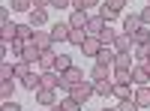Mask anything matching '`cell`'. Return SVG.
I'll return each mask as SVG.
<instances>
[{"label":"cell","instance_id":"cell-1","mask_svg":"<svg viewBox=\"0 0 150 111\" xmlns=\"http://www.w3.org/2000/svg\"><path fill=\"white\" fill-rule=\"evenodd\" d=\"M66 93L72 96L75 102H81V105H87V99H90V96H93L96 90H93V81H81V84H75V87H69Z\"/></svg>","mask_w":150,"mask_h":111},{"label":"cell","instance_id":"cell-2","mask_svg":"<svg viewBox=\"0 0 150 111\" xmlns=\"http://www.w3.org/2000/svg\"><path fill=\"white\" fill-rule=\"evenodd\" d=\"M60 78H63L60 90H69V87H75V84H81V81H84V72H81L78 66H69L66 72H60Z\"/></svg>","mask_w":150,"mask_h":111},{"label":"cell","instance_id":"cell-3","mask_svg":"<svg viewBox=\"0 0 150 111\" xmlns=\"http://www.w3.org/2000/svg\"><path fill=\"white\" fill-rule=\"evenodd\" d=\"M87 24H90V15H87V9H75V6H72L69 27H72V30H87Z\"/></svg>","mask_w":150,"mask_h":111},{"label":"cell","instance_id":"cell-4","mask_svg":"<svg viewBox=\"0 0 150 111\" xmlns=\"http://www.w3.org/2000/svg\"><path fill=\"white\" fill-rule=\"evenodd\" d=\"M69 36H72L69 21H57V24H51V39H54V42H69Z\"/></svg>","mask_w":150,"mask_h":111},{"label":"cell","instance_id":"cell-5","mask_svg":"<svg viewBox=\"0 0 150 111\" xmlns=\"http://www.w3.org/2000/svg\"><path fill=\"white\" fill-rule=\"evenodd\" d=\"M111 48H114L117 54H126V51H132V48H135V42H132V36H129V33H117Z\"/></svg>","mask_w":150,"mask_h":111},{"label":"cell","instance_id":"cell-6","mask_svg":"<svg viewBox=\"0 0 150 111\" xmlns=\"http://www.w3.org/2000/svg\"><path fill=\"white\" fill-rule=\"evenodd\" d=\"M144 27V21H141V12H132V15H126V18H123V30H126L129 36L132 33H138Z\"/></svg>","mask_w":150,"mask_h":111},{"label":"cell","instance_id":"cell-7","mask_svg":"<svg viewBox=\"0 0 150 111\" xmlns=\"http://www.w3.org/2000/svg\"><path fill=\"white\" fill-rule=\"evenodd\" d=\"M132 84H135V87H147V84H150V72H147L141 63L132 66Z\"/></svg>","mask_w":150,"mask_h":111},{"label":"cell","instance_id":"cell-8","mask_svg":"<svg viewBox=\"0 0 150 111\" xmlns=\"http://www.w3.org/2000/svg\"><path fill=\"white\" fill-rule=\"evenodd\" d=\"M102 42H99V36H87V39H84V45H81V51L87 54V57H96L99 51H102Z\"/></svg>","mask_w":150,"mask_h":111},{"label":"cell","instance_id":"cell-9","mask_svg":"<svg viewBox=\"0 0 150 111\" xmlns=\"http://www.w3.org/2000/svg\"><path fill=\"white\" fill-rule=\"evenodd\" d=\"M39 57H42V48L36 45V42H27L24 45V54L18 60H27V63H39Z\"/></svg>","mask_w":150,"mask_h":111},{"label":"cell","instance_id":"cell-10","mask_svg":"<svg viewBox=\"0 0 150 111\" xmlns=\"http://www.w3.org/2000/svg\"><path fill=\"white\" fill-rule=\"evenodd\" d=\"M36 102L51 108V105H57V93H54V90H48V87H39V90H36Z\"/></svg>","mask_w":150,"mask_h":111},{"label":"cell","instance_id":"cell-11","mask_svg":"<svg viewBox=\"0 0 150 111\" xmlns=\"http://www.w3.org/2000/svg\"><path fill=\"white\" fill-rule=\"evenodd\" d=\"M15 33H18V24L6 21V24H3V30H0V45H12V39H15Z\"/></svg>","mask_w":150,"mask_h":111},{"label":"cell","instance_id":"cell-12","mask_svg":"<svg viewBox=\"0 0 150 111\" xmlns=\"http://www.w3.org/2000/svg\"><path fill=\"white\" fill-rule=\"evenodd\" d=\"M60 84H63V78H60V72H42V87H48V90H57Z\"/></svg>","mask_w":150,"mask_h":111},{"label":"cell","instance_id":"cell-13","mask_svg":"<svg viewBox=\"0 0 150 111\" xmlns=\"http://www.w3.org/2000/svg\"><path fill=\"white\" fill-rule=\"evenodd\" d=\"M93 90H96V96H114V81H111V78L93 81Z\"/></svg>","mask_w":150,"mask_h":111},{"label":"cell","instance_id":"cell-14","mask_svg":"<svg viewBox=\"0 0 150 111\" xmlns=\"http://www.w3.org/2000/svg\"><path fill=\"white\" fill-rule=\"evenodd\" d=\"M114 57H117V51H114L111 45H105L102 51L96 54V63H102V66H114Z\"/></svg>","mask_w":150,"mask_h":111},{"label":"cell","instance_id":"cell-15","mask_svg":"<svg viewBox=\"0 0 150 111\" xmlns=\"http://www.w3.org/2000/svg\"><path fill=\"white\" fill-rule=\"evenodd\" d=\"M105 24H108V21H105L102 15H90V24H87V33H90V36H99V33L105 30Z\"/></svg>","mask_w":150,"mask_h":111},{"label":"cell","instance_id":"cell-16","mask_svg":"<svg viewBox=\"0 0 150 111\" xmlns=\"http://www.w3.org/2000/svg\"><path fill=\"white\" fill-rule=\"evenodd\" d=\"M54 63H57V51H54V48H51V51H42V57H39L42 72H51V69H54Z\"/></svg>","mask_w":150,"mask_h":111},{"label":"cell","instance_id":"cell-17","mask_svg":"<svg viewBox=\"0 0 150 111\" xmlns=\"http://www.w3.org/2000/svg\"><path fill=\"white\" fill-rule=\"evenodd\" d=\"M45 21H48V9H33V12H30V18H27V24H33L36 30H39Z\"/></svg>","mask_w":150,"mask_h":111},{"label":"cell","instance_id":"cell-18","mask_svg":"<svg viewBox=\"0 0 150 111\" xmlns=\"http://www.w3.org/2000/svg\"><path fill=\"white\" fill-rule=\"evenodd\" d=\"M132 42L141 45V48H150V27H147V24H144L138 33H132Z\"/></svg>","mask_w":150,"mask_h":111},{"label":"cell","instance_id":"cell-19","mask_svg":"<svg viewBox=\"0 0 150 111\" xmlns=\"http://www.w3.org/2000/svg\"><path fill=\"white\" fill-rule=\"evenodd\" d=\"M21 87H24V90H33V93H36V90L42 87V75H36V72H30V75H27V78L21 81Z\"/></svg>","mask_w":150,"mask_h":111},{"label":"cell","instance_id":"cell-20","mask_svg":"<svg viewBox=\"0 0 150 111\" xmlns=\"http://www.w3.org/2000/svg\"><path fill=\"white\" fill-rule=\"evenodd\" d=\"M114 96L123 102V99H132L135 90H132V84H117V81H114Z\"/></svg>","mask_w":150,"mask_h":111},{"label":"cell","instance_id":"cell-21","mask_svg":"<svg viewBox=\"0 0 150 111\" xmlns=\"http://www.w3.org/2000/svg\"><path fill=\"white\" fill-rule=\"evenodd\" d=\"M111 69L114 66H102V63H96L93 72H90V81H102V78H111Z\"/></svg>","mask_w":150,"mask_h":111},{"label":"cell","instance_id":"cell-22","mask_svg":"<svg viewBox=\"0 0 150 111\" xmlns=\"http://www.w3.org/2000/svg\"><path fill=\"white\" fill-rule=\"evenodd\" d=\"M135 102L141 108H150V84L147 87H135Z\"/></svg>","mask_w":150,"mask_h":111},{"label":"cell","instance_id":"cell-23","mask_svg":"<svg viewBox=\"0 0 150 111\" xmlns=\"http://www.w3.org/2000/svg\"><path fill=\"white\" fill-rule=\"evenodd\" d=\"M0 96H3V99H12V96H15V78H3L0 81Z\"/></svg>","mask_w":150,"mask_h":111},{"label":"cell","instance_id":"cell-24","mask_svg":"<svg viewBox=\"0 0 150 111\" xmlns=\"http://www.w3.org/2000/svg\"><path fill=\"white\" fill-rule=\"evenodd\" d=\"M132 66H135V63H132V51L114 57V69H132Z\"/></svg>","mask_w":150,"mask_h":111},{"label":"cell","instance_id":"cell-25","mask_svg":"<svg viewBox=\"0 0 150 111\" xmlns=\"http://www.w3.org/2000/svg\"><path fill=\"white\" fill-rule=\"evenodd\" d=\"M36 45L42 48V51H51V45H54V39H51V33H39L36 30V39H33Z\"/></svg>","mask_w":150,"mask_h":111},{"label":"cell","instance_id":"cell-26","mask_svg":"<svg viewBox=\"0 0 150 111\" xmlns=\"http://www.w3.org/2000/svg\"><path fill=\"white\" fill-rule=\"evenodd\" d=\"M30 75V63L27 60H15V81H24Z\"/></svg>","mask_w":150,"mask_h":111},{"label":"cell","instance_id":"cell-27","mask_svg":"<svg viewBox=\"0 0 150 111\" xmlns=\"http://www.w3.org/2000/svg\"><path fill=\"white\" fill-rule=\"evenodd\" d=\"M69 66H75V63H72V57H69V54H57V63H54V72H66Z\"/></svg>","mask_w":150,"mask_h":111},{"label":"cell","instance_id":"cell-28","mask_svg":"<svg viewBox=\"0 0 150 111\" xmlns=\"http://www.w3.org/2000/svg\"><path fill=\"white\" fill-rule=\"evenodd\" d=\"M12 12H33V0H12Z\"/></svg>","mask_w":150,"mask_h":111},{"label":"cell","instance_id":"cell-29","mask_svg":"<svg viewBox=\"0 0 150 111\" xmlns=\"http://www.w3.org/2000/svg\"><path fill=\"white\" fill-rule=\"evenodd\" d=\"M0 78H15V63L3 60V63H0Z\"/></svg>","mask_w":150,"mask_h":111},{"label":"cell","instance_id":"cell-30","mask_svg":"<svg viewBox=\"0 0 150 111\" xmlns=\"http://www.w3.org/2000/svg\"><path fill=\"white\" fill-rule=\"evenodd\" d=\"M87 36H90V33H87V30H72V36H69V42L81 48V45H84V39H87Z\"/></svg>","mask_w":150,"mask_h":111},{"label":"cell","instance_id":"cell-31","mask_svg":"<svg viewBox=\"0 0 150 111\" xmlns=\"http://www.w3.org/2000/svg\"><path fill=\"white\" fill-rule=\"evenodd\" d=\"M114 36H117L114 30H111V27H105L102 33H99V42H102V45H114Z\"/></svg>","mask_w":150,"mask_h":111},{"label":"cell","instance_id":"cell-32","mask_svg":"<svg viewBox=\"0 0 150 111\" xmlns=\"http://www.w3.org/2000/svg\"><path fill=\"white\" fill-rule=\"evenodd\" d=\"M102 6V0H75V9H96Z\"/></svg>","mask_w":150,"mask_h":111},{"label":"cell","instance_id":"cell-33","mask_svg":"<svg viewBox=\"0 0 150 111\" xmlns=\"http://www.w3.org/2000/svg\"><path fill=\"white\" fill-rule=\"evenodd\" d=\"M117 108H120V111H138L141 105H138V102H135V96H132V99H123V102H120Z\"/></svg>","mask_w":150,"mask_h":111},{"label":"cell","instance_id":"cell-34","mask_svg":"<svg viewBox=\"0 0 150 111\" xmlns=\"http://www.w3.org/2000/svg\"><path fill=\"white\" fill-rule=\"evenodd\" d=\"M60 105H63L66 111H81V108H84L81 102H75V99H72V96H66V99H63V102H60Z\"/></svg>","mask_w":150,"mask_h":111},{"label":"cell","instance_id":"cell-35","mask_svg":"<svg viewBox=\"0 0 150 111\" xmlns=\"http://www.w3.org/2000/svg\"><path fill=\"white\" fill-rule=\"evenodd\" d=\"M129 0H102V6H108V9H114V12H120L123 6H126Z\"/></svg>","mask_w":150,"mask_h":111},{"label":"cell","instance_id":"cell-36","mask_svg":"<svg viewBox=\"0 0 150 111\" xmlns=\"http://www.w3.org/2000/svg\"><path fill=\"white\" fill-rule=\"evenodd\" d=\"M99 15H102L105 21H114V18L120 15V12H114V9H108V6H99Z\"/></svg>","mask_w":150,"mask_h":111},{"label":"cell","instance_id":"cell-37","mask_svg":"<svg viewBox=\"0 0 150 111\" xmlns=\"http://www.w3.org/2000/svg\"><path fill=\"white\" fill-rule=\"evenodd\" d=\"M0 111H21V105L15 99H3V108H0Z\"/></svg>","mask_w":150,"mask_h":111},{"label":"cell","instance_id":"cell-38","mask_svg":"<svg viewBox=\"0 0 150 111\" xmlns=\"http://www.w3.org/2000/svg\"><path fill=\"white\" fill-rule=\"evenodd\" d=\"M66 6H75V0H51V9H66Z\"/></svg>","mask_w":150,"mask_h":111},{"label":"cell","instance_id":"cell-39","mask_svg":"<svg viewBox=\"0 0 150 111\" xmlns=\"http://www.w3.org/2000/svg\"><path fill=\"white\" fill-rule=\"evenodd\" d=\"M141 21H144V24H147V27H150V3H147V6L141 9Z\"/></svg>","mask_w":150,"mask_h":111},{"label":"cell","instance_id":"cell-40","mask_svg":"<svg viewBox=\"0 0 150 111\" xmlns=\"http://www.w3.org/2000/svg\"><path fill=\"white\" fill-rule=\"evenodd\" d=\"M51 6V0H33V9H48Z\"/></svg>","mask_w":150,"mask_h":111},{"label":"cell","instance_id":"cell-41","mask_svg":"<svg viewBox=\"0 0 150 111\" xmlns=\"http://www.w3.org/2000/svg\"><path fill=\"white\" fill-rule=\"evenodd\" d=\"M6 21H12V18H9V9L0 6V24H6Z\"/></svg>","mask_w":150,"mask_h":111},{"label":"cell","instance_id":"cell-42","mask_svg":"<svg viewBox=\"0 0 150 111\" xmlns=\"http://www.w3.org/2000/svg\"><path fill=\"white\" fill-rule=\"evenodd\" d=\"M141 66H144V69L150 72V51H147V57H144V63H141Z\"/></svg>","mask_w":150,"mask_h":111},{"label":"cell","instance_id":"cell-43","mask_svg":"<svg viewBox=\"0 0 150 111\" xmlns=\"http://www.w3.org/2000/svg\"><path fill=\"white\" fill-rule=\"evenodd\" d=\"M48 111H66V108H63V105L57 102V105H51V108H48Z\"/></svg>","mask_w":150,"mask_h":111},{"label":"cell","instance_id":"cell-44","mask_svg":"<svg viewBox=\"0 0 150 111\" xmlns=\"http://www.w3.org/2000/svg\"><path fill=\"white\" fill-rule=\"evenodd\" d=\"M102 111H120V108H114V105H108V108H102Z\"/></svg>","mask_w":150,"mask_h":111}]
</instances>
